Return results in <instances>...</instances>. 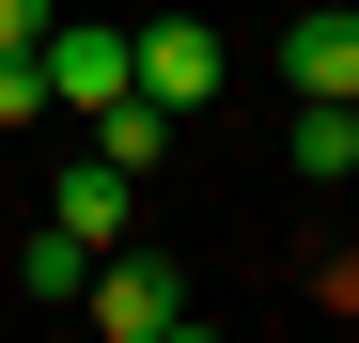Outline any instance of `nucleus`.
I'll list each match as a JSON object with an SVG mask.
<instances>
[{
    "mask_svg": "<svg viewBox=\"0 0 359 343\" xmlns=\"http://www.w3.org/2000/svg\"><path fill=\"white\" fill-rule=\"evenodd\" d=\"M79 312H94L109 343H172V328H188V281H172V265H94Z\"/></svg>",
    "mask_w": 359,
    "mask_h": 343,
    "instance_id": "f03ea898",
    "label": "nucleus"
},
{
    "mask_svg": "<svg viewBox=\"0 0 359 343\" xmlns=\"http://www.w3.org/2000/svg\"><path fill=\"white\" fill-rule=\"evenodd\" d=\"M126 78H141L156 109H203V94L234 78V47H219L203 16H156V31H126Z\"/></svg>",
    "mask_w": 359,
    "mask_h": 343,
    "instance_id": "f257e3e1",
    "label": "nucleus"
},
{
    "mask_svg": "<svg viewBox=\"0 0 359 343\" xmlns=\"http://www.w3.org/2000/svg\"><path fill=\"white\" fill-rule=\"evenodd\" d=\"M47 109V47H0V125H32Z\"/></svg>",
    "mask_w": 359,
    "mask_h": 343,
    "instance_id": "0eeeda50",
    "label": "nucleus"
},
{
    "mask_svg": "<svg viewBox=\"0 0 359 343\" xmlns=\"http://www.w3.org/2000/svg\"><path fill=\"white\" fill-rule=\"evenodd\" d=\"M126 203H141V172H109V156H79L63 188H47V218H63L79 250H109V234H126Z\"/></svg>",
    "mask_w": 359,
    "mask_h": 343,
    "instance_id": "20e7f679",
    "label": "nucleus"
},
{
    "mask_svg": "<svg viewBox=\"0 0 359 343\" xmlns=\"http://www.w3.org/2000/svg\"><path fill=\"white\" fill-rule=\"evenodd\" d=\"M16 281H32V297H79V281H94V250L63 234V218H32V250H16Z\"/></svg>",
    "mask_w": 359,
    "mask_h": 343,
    "instance_id": "423d86ee",
    "label": "nucleus"
},
{
    "mask_svg": "<svg viewBox=\"0 0 359 343\" xmlns=\"http://www.w3.org/2000/svg\"><path fill=\"white\" fill-rule=\"evenodd\" d=\"M0 47H47V0H0Z\"/></svg>",
    "mask_w": 359,
    "mask_h": 343,
    "instance_id": "6e6552de",
    "label": "nucleus"
},
{
    "mask_svg": "<svg viewBox=\"0 0 359 343\" xmlns=\"http://www.w3.org/2000/svg\"><path fill=\"white\" fill-rule=\"evenodd\" d=\"M281 78H297V94H359V16H344V0L281 31Z\"/></svg>",
    "mask_w": 359,
    "mask_h": 343,
    "instance_id": "39448f33",
    "label": "nucleus"
},
{
    "mask_svg": "<svg viewBox=\"0 0 359 343\" xmlns=\"http://www.w3.org/2000/svg\"><path fill=\"white\" fill-rule=\"evenodd\" d=\"M109 94H141L126 78V31H63L47 16V109H109Z\"/></svg>",
    "mask_w": 359,
    "mask_h": 343,
    "instance_id": "7ed1b4c3",
    "label": "nucleus"
}]
</instances>
